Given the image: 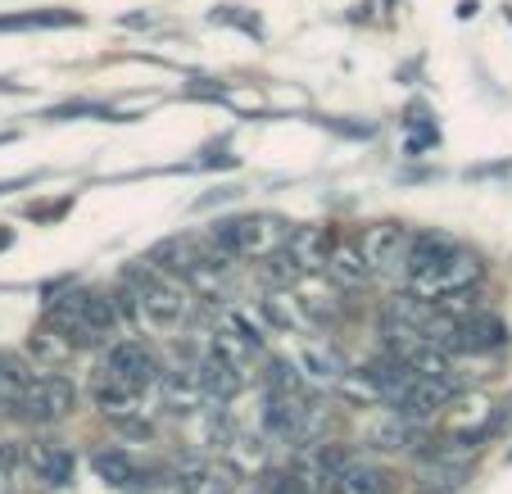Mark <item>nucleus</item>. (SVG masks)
<instances>
[{"label": "nucleus", "mask_w": 512, "mask_h": 494, "mask_svg": "<svg viewBox=\"0 0 512 494\" xmlns=\"http://www.w3.org/2000/svg\"><path fill=\"white\" fill-rule=\"evenodd\" d=\"M100 372L118 377L123 386H132L136 395L164 386V363H159V354L145 345V340H114V345L105 349V359H100Z\"/></svg>", "instance_id": "nucleus-4"}, {"label": "nucleus", "mask_w": 512, "mask_h": 494, "mask_svg": "<svg viewBox=\"0 0 512 494\" xmlns=\"http://www.w3.org/2000/svg\"><path fill=\"white\" fill-rule=\"evenodd\" d=\"M73 340L64 336L59 327H46V331H32V354H37L41 363H46V372H55L64 359H73Z\"/></svg>", "instance_id": "nucleus-17"}, {"label": "nucleus", "mask_w": 512, "mask_h": 494, "mask_svg": "<svg viewBox=\"0 0 512 494\" xmlns=\"http://www.w3.org/2000/svg\"><path fill=\"white\" fill-rule=\"evenodd\" d=\"M82 14L73 10H28V14H0V32H28V28H78Z\"/></svg>", "instance_id": "nucleus-16"}, {"label": "nucleus", "mask_w": 512, "mask_h": 494, "mask_svg": "<svg viewBox=\"0 0 512 494\" xmlns=\"http://www.w3.org/2000/svg\"><path fill=\"white\" fill-rule=\"evenodd\" d=\"M91 399H96V408L105 417H127V413H136V390L132 386H123L118 377H109V372H100L96 368V381H91Z\"/></svg>", "instance_id": "nucleus-15"}, {"label": "nucleus", "mask_w": 512, "mask_h": 494, "mask_svg": "<svg viewBox=\"0 0 512 494\" xmlns=\"http://www.w3.org/2000/svg\"><path fill=\"white\" fill-rule=\"evenodd\" d=\"M417 494H458V490H435V485H417Z\"/></svg>", "instance_id": "nucleus-24"}, {"label": "nucleus", "mask_w": 512, "mask_h": 494, "mask_svg": "<svg viewBox=\"0 0 512 494\" xmlns=\"http://www.w3.org/2000/svg\"><path fill=\"white\" fill-rule=\"evenodd\" d=\"M245 386V368L232 359H223L218 349H213L209 359H200V390L204 399H218V404H227L232 395H241Z\"/></svg>", "instance_id": "nucleus-10"}, {"label": "nucleus", "mask_w": 512, "mask_h": 494, "mask_svg": "<svg viewBox=\"0 0 512 494\" xmlns=\"http://www.w3.org/2000/svg\"><path fill=\"white\" fill-rule=\"evenodd\" d=\"M476 10H481V5H476V0H458V19H472Z\"/></svg>", "instance_id": "nucleus-23"}, {"label": "nucleus", "mask_w": 512, "mask_h": 494, "mask_svg": "<svg viewBox=\"0 0 512 494\" xmlns=\"http://www.w3.org/2000/svg\"><path fill=\"white\" fill-rule=\"evenodd\" d=\"M372 259L363 254V245H336L331 250V263H327V277L336 281V286H345V291H354V286H368L372 281Z\"/></svg>", "instance_id": "nucleus-13"}, {"label": "nucleus", "mask_w": 512, "mask_h": 494, "mask_svg": "<svg viewBox=\"0 0 512 494\" xmlns=\"http://www.w3.org/2000/svg\"><path fill=\"white\" fill-rule=\"evenodd\" d=\"M503 345H508V322L485 309V313H476V318L458 322L449 354H494V349H503Z\"/></svg>", "instance_id": "nucleus-8"}, {"label": "nucleus", "mask_w": 512, "mask_h": 494, "mask_svg": "<svg viewBox=\"0 0 512 494\" xmlns=\"http://www.w3.org/2000/svg\"><path fill=\"white\" fill-rule=\"evenodd\" d=\"M209 19H213V23H232V28H245L250 37H259V32H263V28H259V14H245L241 5H223V10H213Z\"/></svg>", "instance_id": "nucleus-21"}, {"label": "nucleus", "mask_w": 512, "mask_h": 494, "mask_svg": "<svg viewBox=\"0 0 512 494\" xmlns=\"http://www.w3.org/2000/svg\"><path fill=\"white\" fill-rule=\"evenodd\" d=\"M10 241H14V232H10V227H0V250H5Z\"/></svg>", "instance_id": "nucleus-25"}, {"label": "nucleus", "mask_w": 512, "mask_h": 494, "mask_svg": "<svg viewBox=\"0 0 512 494\" xmlns=\"http://www.w3.org/2000/svg\"><path fill=\"white\" fill-rule=\"evenodd\" d=\"M28 467L37 472L41 485H50V490H68L73 476H78V454H73L68 445H59V440H37V445H28Z\"/></svg>", "instance_id": "nucleus-7"}, {"label": "nucleus", "mask_w": 512, "mask_h": 494, "mask_svg": "<svg viewBox=\"0 0 512 494\" xmlns=\"http://www.w3.org/2000/svg\"><path fill=\"white\" fill-rule=\"evenodd\" d=\"M91 467H96V476L105 485H114V490H127V494H145L150 490V472H145L141 463H136L127 449H118V445H109V449H96L91 454Z\"/></svg>", "instance_id": "nucleus-9"}, {"label": "nucleus", "mask_w": 512, "mask_h": 494, "mask_svg": "<svg viewBox=\"0 0 512 494\" xmlns=\"http://www.w3.org/2000/svg\"><path fill=\"white\" fill-rule=\"evenodd\" d=\"M209 463H200V458H191V463H182V467H177V494H200L204 490V485H209Z\"/></svg>", "instance_id": "nucleus-19"}, {"label": "nucleus", "mask_w": 512, "mask_h": 494, "mask_svg": "<svg viewBox=\"0 0 512 494\" xmlns=\"http://www.w3.org/2000/svg\"><path fill=\"white\" fill-rule=\"evenodd\" d=\"M78 386L64 377V372H37L28 386V395H23V408L19 417L23 422H32V427H55V422H64V417L78 413Z\"/></svg>", "instance_id": "nucleus-3"}, {"label": "nucleus", "mask_w": 512, "mask_h": 494, "mask_svg": "<svg viewBox=\"0 0 512 494\" xmlns=\"http://www.w3.org/2000/svg\"><path fill=\"white\" fill-rule=\"evenodd\" d=\"M263 277H268L272 286H286V281L300 277V263L290 259V250H277V254L268 259V268H263Z\"/></svg>", "instance_id": "nucleus-20"}, {"label": "nucleus", "mask_w": 512, "mask_h": 494, "mask_svg": "<svg viewBox=\"0 0 512 494\" xmlns=\"http://www.w3.org/2000/svg\"><path fill=\"white\" fill-rule=\"evenodd\" d=\"M413 236L404 223H377L363 232V254L372 259L377 272H408V254H413Z\"/></svg>", "instance_id": "nucleus-6"}, {"label": "nucleus", "mask_w": 512, "mask_h": 494, "mask_svg": "<svg viewBox=\"0 0 512 494\" xmlns=\"http://www.w3.org/2000/svg\"><path fill=\"white\" fill-rule=\"evenodd\" d=\"M209 241L218 245L232 259H245V254H259V259H272L277 250H286L290 232L281 218L268 214H245V218H218L209 227Z\"/></svg>", "instance_id": "nucleus-2"}, {"label": "nucleus", "mask_w": 512, "mask_h": 494, "mask_svg": "<svg viewBox=\"0 0 512 494\" xmlns=\"http://www.w3.org/2000/svg\"><path fill=\"white\" fill-rule=\"evenodd\" d=\"M286 250H290V259L300 263V272L327 268L331 263V227H295Z\"/></svg>", "instance_id": "nucleus-12"}, {"label": "nucleus", "mask_w": 512, "mask_h": 494, "mask_svg": "<svg viewBox=\"0 0 512 494\" xmlns=\"http://www.w3.org/2000/svg\"><path fill=\"white\" fill-rule=\"evenodd\" d=\"M454 250H458L454 236H445V232H417V236H413V254H408V272H404V277H408V281L422 277V272H431L435 263H445Z\"/></svg>", "instance_id": "nucleus-14"}, {"label": "nucleus", "mask_w": 512, "mask_h": 494, "mask_svg": "<svg viewBox=\"0 0 512 494\" xmlns=\"http://www.w3.org/2000/svg\"><path fill=\"white\" fill-rule=\"evenodd\" d=\"M481 281V259L467 250H454L445 263H435L431 272L408 281V291L422 295V300H445V295H458V291H472Z\"/></svg>", "instance_id": "nucleus-5"}, {"label": "nucleus", "mask_w": 512, "mask_h": 494, "mask_svg": "<svg viewBox=\"0 0 512 494\" xmlns=\"http://www.w3.org/2000/svg\"><path fill=\"white\" fill-rule=\"evenodd\" d=\"M300 363L309 368V377H318V381H345V359H340L336 349H322V345H304V354H300Z\"/></svg>", "instance_id": "nucleus-18"}, {"label": "nucleus", "mask_w": 512, "mask_h": 494, "mask_svg": "<svg viewBox=\"0 0 512 494\" xmlns=\"http://www.w3.org/2000/svg\"><path fill=\"white\" fill-rule=\"evenodd\" d=\"M50 327H59L73 345H114L118 336V309L114 300L96 291H64L59 300L46 304Z\"/></svg>", "instance_id": "nucleus-1"}, {"label": "nucleus", "mask_w": 512, "mask_h": 494, "mask_svg": "<svg viewBox=\"0 0 512 494\" xmlns=\"http://www.w3.org/2000/svg\"><path fill=\"white\" fill-rule=\"evenodd\" d=\"M440 146V132L435 127H422V132H408V155H422V150Z\"/></svg>", "instance_id": "nucleus-22"}, {"label": "nucleus", "mask_w": 512, "mask_h": 494, "mask_svg": "<svg viewBox=\"0 0 512 494\" xmlns=\"http://www.w3.org/2000/svg\"><path fill=\"white\" fill-rule=\"evenodd\" d=\"M386 490H390V476L377 463H363V458H354L331 481H322V494H386Z\"/></svg>", "instance_id": "nucleus-11"}]
</instances>
